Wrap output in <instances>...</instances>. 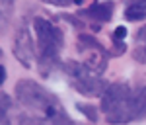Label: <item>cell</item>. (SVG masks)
<instances>
[{
  "mask_svg": "<svg viewBox=\"0 0 146 125\" xmlns=\"http://www.w3.org/2000/svg\"><path fill=\"white\" fill-rule=\"evenodd\" d=\"M14 90H16L18 104L31 114L33 123H39V125H80L66 114V110L62 108V104L58 102V98L55 94L49 92L47 88H43L39 82L23 78L16 84Z\"/></svg>",
  "mask_w": 146,
  "mask_h": 125,
  "instance_id": "6da1fadb",
  "label": "cell"
},
{
  "mask_svg": "<svg viewBox=\"0 0 146 125\" xmlns=\"http://www.w3.org/2000/svg\"><path fill=\"white\" fill-rule=\"evenodd\" d=\"M35 39H37V65L43 76H49L60 65V51L64 47L62 29L45 18L33 20Z\"/></svg>",
  "mask_w": 146,
  "mask_h": 125,
  "instance_id": "7a4b0ae2",
  "label": "cell"
},
{
  "mask_svg": "<svg viewBox=\"0 0 146 125\" xmlns=\"http://www.w3.org/2000/svg\"><path fill=\"white\" fill-rule=\"evenodd\" d=\"M101 112L105 114L107 123L125 125L136 119L135 114V94L131 86L123 82H113L101 94Z\"/></svg>",
  "mask_w": 146,
  "mask_h": 125,
  "instance_id": "3957f363",
  "label": "cell"
},
{
  "mask_svg": "<svg viewBox=\"0 0 146 125\" xmlns=\"http://www.w3.org/2000/svg\"><path fill=\"white\" fill-rule=\"evenodd\" d=\"M62 70L68 76L70 84L74 86V90L80 92L82 96H90V98L92 96H101L109 86V84H105V80L100 74L92 72L84 63H78V61L62 63Z\"/></svg>",
  "mask_w": 146,
  "mask_h": 125,
  "instance_id": "277c9868",
  "label": "cell"
},
{
  "mask_svg": "<svg viewBox=\"0 0 146 125\" xmlns=\"http://www.w3.org/2000/svg\"><path fill=\"white\" fill-rule=\"evenodd\" d=\"M76 45H78V53H82V57H84L82 63L90 68L92 72L101 74V72L107 68L109 53H107V49L101 45L96 37H92V35H88V33H80Z\"/></svg>",
  "mask_w": 146,
  "mask_h": 125,
  "instance_id": "5b68a950",
  "label": "cell"
},
{
  "mask_svg": "<svg viewBox=\"0 0 146 125\" xmlns=\"http://www.w3.org/2000/svg\"><path fill=\"white\" fill-rule=\"evenodd\" d=\"M35 49L33 47V39H31V31L29 25L23 22L18 27V33L14 37V57L18 59L25 68L33 67V59H35Z\"/></svg>",
  "mask_w": 146,
  "mask_h": 125,
  "instance_id": "8992f818",
  "label": "cell"
},
{
  "mask_svg": "<svg viewBox=\"0 0 146 125\" xmlns=\"http://www.w3.org/2000/svg\"><path fill=\"white\" fill-rule=\"evenodd\" d=\"M113 10H115L113 2H94V4H92V6H88L86 10L78 12V16L103 23V22H109V20H111Z\"/></svg>",
  "mask_w": 146,
  "mask_h": 125,
  "instance_id": "52a82bcc",
  "label": "cell"
},
{
  "mask_svg": "<svg viewBox=\"0 0 146 125\" xmlns=\"http://www.w3.org/2000/svg\"><path fill=\"white\" fill-rule=\"evenodd\" d=\"M14 18V0H0V33H4Z\"/></svg>",
  "mask_w": 146,
  "mask_h": 125,
  "instance_id": "ba28073f",
  "label": "cell"
},
{
  "mask_svg": "<svg viewBox=\"0 0 146 125\" xmlns=\"http://www.w3.org/2000/svg\"><path fill=\"white\" fill-rule=\"evenodd\" d=\"M135 114L136 119H146V86L135 94Z\"/></svg>",
  "mask_w": 146,
  "mask_h": 125,
  "instance_id": "9c48e42d",
  "label": "cell"
},
{
  "mask_svg": "<svg viewBox=\"0 0 146 125\" xmlns=\"http://www.w3.org/2000/svg\"><path fill=\"white\" fill-rule=\"evenodd\" d=\"M125 18L131 20V22H138V20L146 18V8L140 4H129L125 8Z\"/></svg>",
  "mask_w": 146,
  "mask_h": 125,
  "instance_id": "30bf717a",
  "label": "cell"
},
{
  "mask_svg": "<svg viewBox=\"0 0 146 125\" xmlns=\"http://www.w3.org/2000/svg\"><path fill=\"white\" fill-rule=\"evenodd\" d=\"M10 108H12V100L8 98V94L0 92V125H10V121H8Z\"/></svg>",
  "mask_w": 146,
  "mask_h": 125,
  "instance_id": "8fae6325",
  "label": "cell"
},
{
  "mask_svg": "<svg viewBox=\"0 0 146 125\" xmlns=\"http://www.w3.org/2000/svg\"><path fill=\"white\" fill-rule=\"evenodd\" d=\"M133 57H135V61H138V63L146 65V45L136 43V47L133 49Z\"/></svg>",
  "mask_w": 146,
  "mask_h": 125,
  "instance_id": "7c38bea8",
  "label": "cell"
},
{
  "mask_svg": "<svg viewBox=\"0 0 146 125\" xmlns=\"http://www.w3.org/2000/svg\"><path fill=\"white\" fill-rule=\"evenodd\" d=\"M76 108H78V110L86 115L90 121H96V119H98V114H96V110H94L92 106H86V104H76Z\"/></svg>",
  "mask_w": 146,
  "mask_h": 125,
  "instance_id": "4fadbf2b",
  "label": "cell"
},
{
  "mask_svg": "<svg viewBox=\"0 0 146 125\" xmlns=\"http://www.w3.org/2000/svg\"><path fill=\"white\" fill-rule=\"evenodd\" d=\"M136 43H142V45H146V25H142L138 31H136Z\"/></svg>",
  "mask_w": 146,
  "mask_h": 125,
  "instance_id": "5bb4252c",
  "label": "cell"
},
{
  "mask_svg": "<svg viewBox=\"0 0 146 125\" xmlns=\"http://www.w3.org/2000/svg\"><path fill=\"white\" fill-rule=\"evenodd\" d=\"M53 4H58V6H68V4H74L76 0H51Z\"/></svg>",
  "mask_w": 146,
  "mask_h": 125,
  "instance_id": "9a60e30c",
  "label": "cell"
},
{
  "mask_svg": "<svg viewBox=\"0 0 146 125\" xmlns=\"http://www.w3.org/2000/svg\"><path fill=\"white\" fill-rule=\"evenodd\" d=\"M4 78H6V68H4V65H0V86L4 84Z\"/></svg>",
  "mask_w": 146,
  "mask_h": 125,
  "instance_id": "2e32d148",
  "label": "cell"
},
{
  "mask_svg": "<svg viewBox=\"0 0 146 125\" xmlns=\"http://www.w3.org/2000/svg\"><path fill=\"white\" fill-rule=\"evenodd\" d=\"M129 4H140L146 8V0H129Z\"/></svg>",
  "mask_w": 146,
  "mask_h": 125,
  "instance_id": "e0dca14e",
  "label": "cell"
},
{
  "mask_svg": "<svg viewBox=\"0 0 146 125\" xmlns=\"http://www.w3.org/2000/svg\"><path fill=\"white\" fill-rule=\"evenodd\" d=\"M0 57H2V49H0Z\"/></svg>",
  "mask_w": 146,
  "mask_h": 125,
  "instance_id": "ac0fdd59",
  "label": "cell"
}]
</instances>
